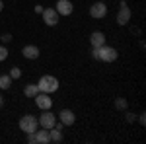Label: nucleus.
<instances>
[{
    "mask_svg": "<svg viewBox=\"0 0 146 144\" xmlns=\"http://www.w3.org/2000/svg\"><path fill=\"white\" fill-rule=\"evenodd\" d=\"M92 56L96 58V60H103V62H115L117 60V49L115 47H107V45H101V47H96V49H92Z\"/></svg>",
    "mask_w": 146,
    "mask_h": 144,
    "instance_id": "1",
    "label": "nucleus"
},
{
    "mask_svg": "<svg viewBox=\"0 0 146 144\" xmlns=\"http://www.w3.org/2000/svg\"><path fill=\"white\" fill-rule=\"evenodd\" d=\"M37 88H39V92H43V94H53V92L58 90V80L55 76H51V74H45V76L39 78Z\"/></svg>",
    "mask_w": 146,
    "mask_h": 144,
    "instance_id": "2",
    "label": "nucleus"
},
{
    "mask_svg": "<svg viewBox=\"0 0 146 144\" xmlns=\"http://www.w3.org/2000/svg\"><path fill=\"white\" fill-rule=\"evenodd\" d=\"M37 129H39L37 117H33V115H23L22 119H20V131H23L25 134L35 133Z\"/></svg>",
    "mask_w": 146,
    "mask_h": 144,
    "instance_id": "3",
    "label": "nucleus"
},
{
    "mask_svg": "<svg viewBox=\"0 0 146 144\" xmlns=\"http://www.w3.org/2000/svg\"><path fill=\"white\" fill-rule=\"evenodd\" d=\"M90 16L94 20H103L105 16H107V6H105V2H94L90 6Z\"/></svg>",
    "mask_w": 146,
    "mask_h": 144,
    "instance_id": "4",
    "label": "nucleus"
},
{
    "mask_svg": "<svg viewBox=\"0 0 146 144\" xmlns=\"http://www.w3.org/2000/svg\"><path fill=\"white\" fill-rule=\"evenodd\" d=\"M121 8H119V12H117V23L119 25H127V23L131 22V8L127 6V2L125 0H121V4H119Z\"/></svg>",
    "mask_w": 146,
    "mask_h": 144,
    "instance_id": "5",
    "label": "nucleus"
},
{
    "mask_svg": "<svg viewBox=\"0 0 146 144\" xmlns=\"http://www.w3.org/2000/svg\"><path fill=\"white\" fill-rule=\"evenodd\" d=\"M33 100H35V105H37L41 111H47V109H51V107H53V100H51V96H49V94L39 92Z\"/></svg>",
    "mask_w": 146,
    "mask_h": 144,
    "instance_id": "6",
    "label": "nucleus"
},
{
    "mask_svg": "<svg viewBox=\"0 0 146 144\" xmlns=\"http://www.w3.org/2000/svg\"><path fill=\"white\" fill-rule=\"evenodd\" d=\"M58 12L55 8H43V22L49 25V27H55L56 23H58Z\"/></svg>",
    "mask_w": 146,
    "mask_h": 144,
    "instance_id": "7",
    "label": "nucleus"
},
{
    "mask_svg": "<svg viewBox=\"0 0 146 144\" xmlns=\"http://www.w3.org/2000/svg\"><path fill=\"white\" fill-rule=\"evenodd\" d=\"M37 123L41 125V129H53L55 127V123H56V117H55V113H51V111L47 109L39 119H37Z\"/></svg>",
    "mask_w": 146,
    "mask_h": 144,
    "instance_id": "8",
    "label": "nucleus"
},
{
    "mask_svg": "<svg viewBox=\"0 0 146 144\" xmlns=\"http://www.w3.org/2000/svg\"><path fill=\"white\" fill-rule=\"evenodd\" d=\"M56 12H58V16H70L72 12H74V6H72V2L70 0H56Z\"/></svg>",
    "mask_w": 146,
    "mask_h": 144,
    "instance_id": "9",
    "label": "nucleus"
},
{
    "mask_svg": "<svg viewBox=\"0 0 146 144\" xmlns=\"http://www.w3.org/2000/svg\"><path fill=\"white\" fill-rule=\"evenodd\" d=\"M22 55L25 56V58H29V60H35V58H39L41 51H39L37 45H25V47L22 49Z\"/></svg>",
    "mask_w": 146,
    "mask_h": 144,
    "instance_id": "10",
    "label": "nucleus"
},
{
    "mask_svg": "<svg viewBox=\"0 0 146 144\" xmlns=\"http://www.w3.org/2000/svg\"><path fill=\"white\" fill-rule=\"evenodd\" d=\"M58 119H60V123L64 127H70V125H74V121H76V115L72 113V109H62L58 113Z\"/></svg>",
    "mask_w": 146,
    "mask_h": 144,
    "instance_id": "11",
    "label": "nucleus"
},
{
    "mask_svg": "<svg viewBox=\"0 0 146 144\" xmlns=\"http://www.w3.org/2000/svg\"><path fill=\"white\" fill-rule=\"evenodd\" d=\"M90 43H92V49L105 45V33H103V31H94V33L90 35Z\"/></svg>",
    "mask_w": 146,
    "mask_h": 144,
    "instance_id": "12",
    "label": "nucleus"
},
{
    "mask_svg": "<svg viewBox=\"0 0 146 144\" xmlns=\"http://www.w3.org/2000/svg\"><path fill=\"white\" fill-rule=\"evenodd\" d=\"M35 144H49L51 142V136H49V129L43 131H35Z\"/></svg>",
    "mask_w": 146,
    "mask_h": 144,
    "instance_id": "13",
    "label": "nucleus"
},
{
    "mask_svg": "<svg viewBox=\"0 0 146 144\" xmlns=\"http://www.w3.org/2000/svg\"><path fill=\"white\" fill-rule=\"evenodd\" d=\"M23 94H25L27 98H35V96L39 94V88H37V84H27V86L23 88Z\"/></svg>",
    "mask_w": 146,
    "mask_h": 144,
    "instance_id": "14",
    "label": "nucleus"
},
{
    "mask_svg": "<svg viewBox=\"0 0 146 144\" xmlns=\"http://www.w3.org/2000/svg\"><path fill=\"white\" fill-rule=\"evenodd\" d=\"M49 136H51V142H62V133L58 129H49Z\"/></svg>",
    "mask_w": 146,
    "mask_h": 144,
    "instance_id": "15",
    "label": "nucleus"
},
{
    "mask_svg": "<svg viewBox=\"0 0 146 144\" xmlns=\"http://www.w3.org/2000/svg\"><path fill=\"white\" fill-rule=\"evenodd\" d=\"M10 86H12L10 74H2V76H0V88L2 90H10Z\"/></svg>",
    "mask_w": 146,
    "mask_h": 144,
    "instance_id": "16",
    "label": "nucleus"
},
{
    "mask_svg": "<svg viewBox=\"0 0 146 144\" xmlns=\"http://www.w3.org/2000/svg\"><path fill=\"white\" fill-rule=\"evenodd\" d=\"M127 107H129V101L125 100V98H117V100H115V109L125 111Z\"/></svg>",
    "mask_w": 146,
    "mask_h": 144,
    "instance_id": "17",
    "label": "nucleus"
},
{
    "mask_svg": "<svg viewBox=\"0 0 146 144\" xmlns=\"http://www.w3.org/2000/svg\"><path fill=\"white\" fill-rule=\"evenodd\" d=\"M10 78H12V80H20V78H22V70H20L18 66H14L10 70Z\"/></svg>",
    "mask_w": 146,
    "mask_h": 144,
    "instance_id": "18",
    "label": "nucleus"
},
{
    "mask_svg": "<svg viewBox=\"0 0 146 144\" xmlns=\"http://www.w3.org/2000/svg\"><path fill=\"white\" fill-rule=\"evenodd\" d=\"M6 58H8V49H6L4 45H0V62L6 60Z\"/></svg>",
    "mask_w": 146,
    "mask_h": 144,
    "instance_id": "19",
    "label": "nucleus"
},
{
    "mask_svg": "<svg viewBox=\"0 0 146 144\" xmlns=\"http://www.w3.org/2000/svg\"><path fill=\"white\" fill-rule=\"evenodd\" d=\"M0 39H2V43H10V41H12V35L10 33H4Z\"/></svg>",
    "mask_w": 146,
    "mask_h": 144,
    "instance_id": "20",
    "label": "nucleus"
},
{
    "mask_svg": "<svg viewBox=\"0 0 146 144\" xmlns=\"http://www.w3.org/2000/svg\"><path fill=\"white\" fill-rule=\"evenodd\" d=\"M135 119H136L135 113H127V121H129V123H135Z\"/></svg>",
    "mask_w": 146,
    "mask_h": 144,
    "instance_id": "21",
    "label": "nucleus"
},
{
    "mask_svg": "<svg viewBox=\"0 0 146 144\" xmlns=\"http://www.w3.org/2000/svg\"><path fill=\"white\" fill-rule=\"evenodd\" d=\"M27 142H29V144H35V134H33V133L27 134Z\"/></svg>",
    "mask_w": 146,
    "mask_h": 144,
    "instance_id": "22",
    "label": "nucleus"
},
{
    "mask_svg": "<svg viewBox=\"0 0 146 144\" xmlns=\"http://www.w3.org/2000/svg\"><path fill=\"white\" fill-rule=\"evenodd\" d=\"M35 14H43V6H41V4L35 6Z\"/></svg>",
    "mask_w": 146,
    "mask_h": 144,
    "instance_id": "23",
    "label": "nucleus"
},
{
    "mask_svg": "<svg viewBox=\"0 0 146 144\" xmlns=\"http://www.w3.org/2000/svg\"><path fill=\"white\" fill-rule=\"evenodd\" d=\"M138 121H140V125H144V123H146V117H144V113H140V117H138Z\"/></svg>",
    "mask_w": 146,
    "mask_h": 144,
    "instance_id": "24",
    "label": "nucleus"
},
{
    "mask_svg": "<svg viewBox=\"0 0 146 144\" xmlns=\"http://www.w3.org/2000/svg\"><path fill=\"white\" fill-rule=\"evenodd\" d=\"M2 8H4V2H2V0H0V12H2Z\"/></svg>",
    "mask_w": 146,
    "mask_h": 144,
    "instance_id": "25",
    "label": "nucleus"
},
{
    "mask_svg": "<svg viewBox=\"0 0 146 144\" xmlns=\"http://www.w3.org/2000/svg\"><path fill=\"white\" fill-rule=\"evenodd\" d=\"M2 103H4V98H2V96H0V107H2Z\"/></svg>",
    "mask_w": 146,
    "mask_h": 144,
    "instance_id": "26",
    "label": "nucleus"
}]
</instances>
